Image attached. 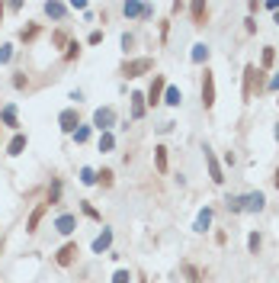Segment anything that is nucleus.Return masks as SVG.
<instances>
[{
	"label": "nucleus",
	"instance_id": "obj_1",
	"mask_svg": "<svg viewBox=\"0 0 279 283\" xmlns=\"http://www.w3.org/2000/svg\"><path fill=\"white\" fill-rule=\"evenodd\" d=\"M154 68V58H132V62L122 65V77H141V74H148Z\"/></svg>",
	"mask_w": 279,
	"mask_h": 283
},
{
	"label": "nucleus",
	"instance_id": "obj_2",
	"mask_svg": "<svg viewBox=\"0 0 279 283\" xmlns=\"http://www.w3.org/2000/svg\"><path fill=\"white\" fill-rule=\"evenodd\" d=\"M122 13H125L128 19H148V16H154V6L151 3H138V0H128V3H122Z\"/></svg>",
	"mask_w": 279,
	"mask_h": 283
},
{
	"label": "nucleus",
	"instance_id": "obj_3",
	"mask_svg": "<svg viewBox=\"0 0 279 283\" xmlns=\"http://www.w3.org/2000/svg\"><path fill=\"white\" fill-rule=\"evenodd\" d=\"M112 126H115V110H112V106H100V110L93 113V129L110 132Z\"/></svg>",
	"mask_w": 279,
	"mask_h": 283
},
{
	"label": "nucleus",
	"instance_id": "obj_4",
	"mask_svg": "<svg viewBox=\"0 0 279 283\" xmlns=\"http://www.w3.org/2000/svg\"><path fill=\"white\" fill-rule=\"evenodd\" d=\"M164 90H167V80H164V74H154V80H151V87H148V97H145V103H151V106H158L161 100H164Z\"/></svg>",
	"mask_w": 279,
	"mask_h": 283
},
{
	"label": "nucleus",
	"instance_id": "obj_5",
	"mask_svg": "<svg viewBox=\"0 0 279 283\" xmlns=\"http://www.w3.org/2000/svg\"><path fill=\"white\" fill-rule=\"evenodd\" d=\"M263 206H267V197H263L260 190L244 193V197H241V210H244V212H260Z\"/></svg>",
	"mask_w": 279,
	"mask_h": 283
},
{
	"label": "nucleus",
	"instance_id": "obj_6",
	"mask_svg": "<svg viewBox=\"0 0 279 283\" xmlns=\"http://www.w3.org/2000/svg\"><path fill=\"white\" fill-rule=\"evenodd\" d=\"M202 106H206V110L215 106V77H212V71L202 74Z\"/></svg>",
	"mask_w": 279,
	"mask_h": 283
},
{
	"label": "nucleus",
	"instance_id": "obj_7",
	"mask_svg": "<svg viewBox=\"0 0 279 283\" xmlns=\"http://www.w3.org/2000/svg\"><path fill=\"white\" fill-rule=\"evenodd\" d=\"M254 90H257V68H254V65H247V68H244V90H241L244 103L254 100Z\"/></svg>",
	"mask_w": 279,
	"mask_h": 283
},
{
	"label": "nucleus",
	"instance_id": "obj_8",
	"mask_svg": "<svg viewBox=\"0 0 279 283\" xmlns=\"http://www.w3.org/2000/svg\"><path fill=\"white\" fill-rule=\"evenodd\" d=\"M77 254H80V251H77V241H67L64 248H58V254H55V264H58V267H71Z\"/></svg>",
	"mask_w": 279,
	"mask_h": 283
},
{
	"label": "nucleus",
	"instance_id": "obj_9",
	"mask_svg": "<svg viewBox=\"0 0 279 283\" xmlns=\"http://www.w3.org/2000/svg\"><path fill=\"white\" fill-rule=\"evenodd\" d=\"M58 126H61V132H71L74 136V129L80 126V116H77V110H61V116H58Z\"/></svg>",
	"mask_w": 279,
	"mask_h": 283
},
{
	"label": "nucleus",
	"instance_id": "obj_10",
	"mask_svg": "<svg viewBox=\"0 0 279 283\" xmlns=\"http://www.w3.org/2000/svg\"><path fill=\"white\" fill-rule=\"evenodd\" d=\"M45 212H49V203H39L36 210H32V215L26 219V232H29V235H36V232H39V225H42Z\"/></svg>",
	"mask_w": 279,
	"mask_h": 283
},
{
	"label": "nucleus",
	"instance_id": "obj_11",
	"mask_svg": "<svg viewBox=\"0 0 279 283\" xmlns=\"http://www.w3.org/2000/svg\"><path fill=\"white\" fill-rule=\"evenodd\" d=\"M110 245H112V228H103V232L93 238V254H103V251H110Z\"/></svg>",
	"mask_w": 279,
	"mask_h": 283
},
{
	"label": "nucleus",
	"instance_id": "obj_12",
	"mask_svg": "<svg viewBox=\"0 0 279 283\" xmlns=\"http://www.w3.org/2000/svg\"><path fill=\"white\" fill-rule=\"evenodd\" d=\"M206 164H209V177H212L215 184H222V180H224V174H222V164H219V161H215L212 148H206Z\"/></svg>",
	"mask_w": 279,
	"mask_h": 283
},
{
	"label": "nucleus",
	"instance_id": "obj_13",
	"mask_svg": "<svg viewBox=\"0 0 279 283\" xmlns=\"http://www.w3.org/2000/svg\"><path fill=\"white\" fill-rule=\"evenodd\" d=\"M55 228H58V232H61V235H71V232H74V228H77V219H74V215H71V212H61V215H58V219H55Z\"/></svg>",
	"mask_w": 279,
	"mask_h": 283
},
{
	"label": "nucleus",
	"instance_id": "obj_14",
	"mask_svg": "<svg viewBox=\"0 0 279 283\" xmlns=\"http://www.w3.org/2000/svg\"><path fill=\"white\" fill-rule=\"evenodd\" d=\"M189 13H193V23H196V26H206V19H209V6L202 3V0L189 3Z\"/></svg>",
	"mask_w": 279,
	"mask_h": 283
},
{
	"label": "nucleus",
	"instance_id": "obj_15",
	"mask_svg": "<svg viewBox=\"0 0 279 283\" xmlns=\"http://www.w3.org/2000/svg\"><path fill=\"white\" fill-rule=\"evenodd\" d=\"M26 145H29V139H26L23 132H16V136H13V142L6 145V154H13V158H16V154L26 151Z\"/></svg>",
	"mask_w": 279,
	"mask_h": 283
},
{
	"label": "nucleus",
	"instance_id": "obj_16",
	"mask_svg": "<svg viewBox=\"0 0 279 283\" xmlns=\"http://www.w3.org/2000/svg\"><path fill=\"white\" fill-rule=\"evenodd\" d=\"M67 10H71L67 3H45V16H52V19H64Z\"/></svg>",
	"mask_w": 279,
	"mask_h": 283
},
{
	"label": "nucleus",
	"instance_id": "obj_17",
	"mask_svg": "<svg viewBox=\"0 0 279 283\" xmlns=\"http://www.w3.org/2000/svg\"><path fill=\"white\" fill-rule=\"evenodd\" d=\"M0 123H3V126H10V129H16V126H19V123H16V106H13V103L0 110Z\"/></svg>",
	"mask_w": 279,
	"mask_h": 283
},
{
	"label": "nucleus",
	"instance_id": "obj_18",
	"mask_svg": "<svg viewBox=\"0 0 279 283\" xmlns=\"http://www.w3.org/2000/svg\"><path fill=\"white\" fill-rule=\"evenodd\" d=\"M145 116V93H132V119Z\"/></svg>",
	"mask_w": 279,
	"mask_h": 283
},
{
	"label": "nucleus",
	"instance_id": "obj_19",
	"mask_svg": "<svg viewBox=\"0 0 279 283\" xmlns=\"http://www.w3.org/2000/svg\"><path fill=\"white\" fill-rule=\"evenodd\" d=\"M164 103H167V106H180V103H183L180 87H167V90H164Z\"/></svg>",
	"mask_w": 279,
	"mask_h": 283
},
{
	"label": "nucleus",
	"instance_id": "obj_20",
	"mask_svg": "<svg viewBox=\"0 0 279 283\" xmlns=\"http://www.w3.org/2000/svg\"><path fill=\"white\" fill-rule=\"evenodd\" d=\"M154 164H158L161 174H167V148H164V145L154 148Z\"/></svg>",
	"mask_w": 279,
	"mask_h": 283
},
{
	"label": "nucleus",
	"instance_id": "obj_21",
	"mask_svg": "<svg viewBox=\"0 0 279 283\" xmlns=\"http://www.w3.org/2000/svg\"><path fill=\"white\" fill-rule=\"evenodd\" d=\"M209 225H212V210H209V206H206V210L199 212V219H196V232H206Z\"/></svg>",
	"mask_w": 279,
	"mask_h": 283
},
{
	"label": "nucleus",
	"instance_id": "obj_22",
	"mask_svg": "<svg viewBox=\"0 0 279 283\" xmlns=\"http://www.w3.org/2000/svg\"><path fill=\"white\" fill-rule=\"evenodd\" d=\"M193 62L196 65H202V62H209V45H193Z\"/></svg>",
	"mask_w": 279,
	"mask_h": 283
},
{
	"label": "nucleus",
	"instance_id": "obj_23",
	"mask_svg": "<svg viewBox=\"0 0 279 283\" xmlns=\"http://www.w3.org/2000/svg\"><path fill=\"white\" fill-rule=\"evenodd\" d=\"M115 148V136L112 132H100V151H112Z\"/></svg>",
	"mask_w": 279,
	"mask_h": 283
},
{
	"label": "nucleus",
	"instance_id": "obj_24",
	"mask_svg": "<svg viewBox=\"0 0 279 283\" xmlns=\"http://www.w3.org/2000/svg\"><path fill=\"white\" fill-rule=\"evenodd\" d=\"M80 184L93 187V184H97V171H93V167H84V171H80Z\"/></svg>",
	"mask_w": 279,
	"mask_h": 283
},
{
	"label": "nucleus",
	"instance_id": "obj_25",
	"mask_svg": "<svg viewBox=\"0 0 279 283\" xmlns=\"http://www.w3.org/2000/svg\"><path fill=\"white\" fill-rule=\"evenodd\" d=\"M74 142H77V145L90 142V126H77V129H74Z\"/></svg>",
	"mask_w": 279,
	"mask_h": 283
},
{
	"label": "nucleus",
	"instance_id": "obj_26",
	"mask_svg": "<svg viewBox=\"0 0 279 283\" xmlns=\"http://www.w3.org/2000/svg\"><path fill=\"white\" fill-rule=\"evenodd\" d=\"M112 177H115V174L110 171V167H103V171L97 174V184H100V187H112Z\"/></svg>",
	"mask_w": 279,
	"mask_h": 283
},
{
	"label": "nucleus",
	"instance_id": "obj_27",
	"mask_svg": "<svg viewBox=\"0 0 279 283\" xmlns=\"http://www.w3.org/2000/svg\"><path fill=\"white\" fill-rule=\"evenodd\" d=\"M52 45H55V49H67V45H71V42H67V32H55V36H52Z\"/></svg>",
	"mask_w": 279,
	"mask_h": 283
},
{
	"label": "nucleus",
	"instance_id": "obj_28",
	"mask_svg": "<svg viewBox=\"0 0 279 283\" xmlns=\"http://www.w3.org/2000/svg\"><path fill=\"white\" fill-rule=\"evenodd\" d=\"M58 197H61V180H52V187H49V203H58Z\"/></svg>",
	"mask_w": 279,
	"mask_h": 283
},
{
	"label": "nucleus",
	"instance_id": "obj_29",
	"mask_svg": "<svg viewBox=\"0 0 279 283\" xmlns=\"http://www.w3.org/2000/svg\"><path fill=\"white\" fill-rule=\"evenodd\" d=\"M74 58H80V45L77 42H71V45H67V52H64V62H74Z\"/></svg>",
	"mask_w": 279,
	"mask_h": 283
},
{
	"label": "nucleus",
	"instance_id": "obj_30",
	"mask_svg": "<svg viewBox=\"0 0 279 283\" xmlns=\"http://www.w3.org/2000/svg\"><path fill=\"white\" fill-rule=\"evenodd\" d=\"M36 36H39V26H29V29H23V32H19V39H23V42H32Z\"/></svg>",
	"mask_w": 279,
	"mask_h": 283
},
{
	"label": "nucleus",
	"instance_id": "obj_31",
	"mask_svg": "<svg viewBox=\"0 0 279 283\" xmlns=\"http://www.w3.org/2000/svg\"><path fill=\"white\" fill-rule=\"evenodd\" d=\"M183 274L189 277V283H199V271H196L193 264H183Z\"/></svg>",
	"mask_w": 279,
	"mask_h": 283
},
{
	"label": "nucleus",
	"instance_id": "obj_32",
	"mask_svg": "<svg viewBox=\"0 0 279 283\" xmlns=\"http://www.w3.org/2000/svg\"><path fill=\"white\" fill-rule=\"evenodd\" d=\"M112 283H132V274H128V271H115L112 274Z\"/></svg>",
	"mask_w": 279,
	"mask_h": 283
},
{
	"label": "nucleus",
	"instance_id": "obj_33",
	"mask_svg": "<svg viewBox=\"0 0 279 283\" xmlns=\"http://www.w3.org/2000/svg\"><path fill=\"white\" fill-rule=\"evenodd\" d=\"M13 58V45H0V65H6Z\"/></svg>",
	"mask_w": 279,
	"mask_h": 283
},
{
	"label": "nucleus",
	"instance_id": "obj_34",
	"mask_svg": "<svg viewBox=\"0 0 279 283\" xmlns=\"http://www.w3.org/2000/svg\"><path fill=\"white\" fill-rule=\"evenodd\" d=\"M224 203H228V210H231V212H244V210H241V197H228Z\"/></svg>",
	"mask_w": 279,
	"mask_h": 283
},
{
	"label": "nucleus",
	"instance_id": "obj_35",
	"mask_svg": "<svg viewBox=\"0 0 279 283\" xmlns=\"http://www.w3.org/2000/svg\"><path fill=\"white\" fill-rule=\"evenodd\" d=\"M26 84H29V77H26V74H13V87H16V90H23Z\"/></svg>",
	"mask_w": 279,
	"mask_h": 283
},
{
	"label": "nucleus",
	"instance_id": "obj_36",
	"mask_svg": "<svg viewBox=\"0 0 279 283\" xmlns=\"http://www.w3.org/2000/svg\"><path fill=\"white\" fill-rule=\"evenodd\" d=\"M247 245H250V251H260V235H257V232H250V238H247Z\"/></svg>",
	"mask_w": 279,
	"mask_h": 283
},
{
	"label": "nucleus",
	"instance_id": "obj_37",
	"mask_svg": "<svg viewBox=\"0 0 279 283\" xmlns=\"http://www.w3.org/2000/svg\"><path fill=\"white\" fill-rule=\"evenodd\" d=\"M80 210H84V215H90V219H97V222H100V212H97V210H93V206H90V203H80Z\"/></svg>",
	"mask_w": 279,
	"mask_h": 283
},
{
	"label": "nucleus",
	"instance_id": "obj_38",
	"mask_svg": "<svg viewBox=\"0 0 279 283\" xmlns=\"http://www.w3.org/2000/svg\"><path fill=\"white\" fill-rule=\"evenodd\" d=\"M273 58H276L273 49H263V68H270V65H273Z\"/></svg>",
	"mask_w": 279,
	"mask_h": 283
},
{
	"label": "nucleus",
	"instance_id": "obj_39",
	"mask_svg": "<svg viewBox=\"0 0 279 283\" xmlns=\"http://www.w3.org/2000/svg\"><path fill=\"white\" fill-rule=\"evenodd\" d=\"M87 42H90V45H100V42H103V32H100V29H93V32H90V39H87Z\"/></svg>",
	"mask_w": 279,
	"mask_h": 283
},
{
	"label": "nucleus",
	"instance_id": "obj_40",
	"mask_svg": "<svg viewBox=\"0 0 279 283\" xmlns=\"http://www.w3.org/2000/svg\"><path fill=\"white\" fill-rule=\"evenodd\" d=\"M132 45H135V39H132V36H128V32H125V36H122V49L128 52V49H132Z\"/></svg>",
	"mask_w": 279,
	"mask_h": 283
},
{
	"label": "nucleus",
	"instance_id": "obj_41",
	"mask_svg": "<svg viewBox=\"0 0 279 283\" xmlns=\"http://www.w3.org/2000/svg\"><path fill=\"white\" fill-rule=\"evenodd\" d=\"M267 87H270V90H279V74H273V77H270Z\"/></svg>",
	"mask_w": 279,
	"mask_h": 283
},
{
	"label": "nucleus",
	"instance_id": "obj_42",
	"mask_svg": "<svg viewBox=\"0 0 279 283\" xmlns=\"http://www.w3.org/2000/svg\"><path fill=\"white\" fill-rule=\"evenodd\" d=\"M0 19H3V3H0Z\"/></svg>",
	"mask_w": 279,
	"mask_h": 283
},
{
	"label": "nucleus",
	"instance_id": "obj_43",
	"mask_svg": "<svg viewBox=\"0 0 279 283\" xmlns=\"http://www.w3.org/2000/svg\"><path fill=\"white\" fill-rule=\"evenodd\" d=\"M276 142H279V126H276Z\"/></svg>",
	"mask_w": 279,
	"mask_h": 283
},
{
	"label": "nucleus",
	"instance_id": "obj_44",
	"mask_svg": "<svg viewBox=\"0 0 279 283\" xmlns=\"http://www.w3.org/2000/svg\"><path fill=\"white\" fill-rule=\"evenodd\" d=\"M276 23H279V10H276Z\"/></svg>",
	"mask_w": 279,
	"mask_h": 283
},
{
	"label": "nucleus",
	"instance_id": "obj_45",
	"mask_svg": "<svg viewBox=\"0 0 279 283\" xmlns=\"http://www.w3.org/2000/svg\"><path fill=\"white\" fill-rule=\"evenodd\" d=\"M276 103H279V100H276Z\"/></svg>",
	"mask_w": 279,
	"mask_h": 283
}]
</instances>
